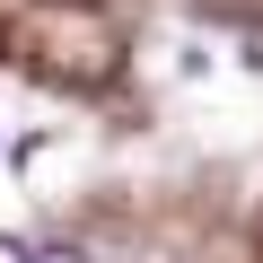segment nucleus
I'll return each instance as SVG.
<instances>
[{"mask_svg":"<svg viewBox=\"0 0 263 263\" xmlns=\"http://www.w3.org/2000/svg\"><path fill=\"white\" fill-rule=\"evenodd\" d=\"M35 263H88L79 246H35Z\"/></svg>","mask_w":263,"mask_h":263,"instance_id":"obj_1","label":"nucleus"},{"mask_svg":"<svg viewBox=\"0 0 263 263\" xmlns=\"http://www.w3.org/2000/svg\"><path fill=\"white\" fill-rule=\"evenodd\" d=\"M0 263H35V254H27V246H18V237H0Z\"/></svg>","mask_w":263,"mask_h":263,"instance_id":"obj_2","label":"nucleus"}]
</instances>
